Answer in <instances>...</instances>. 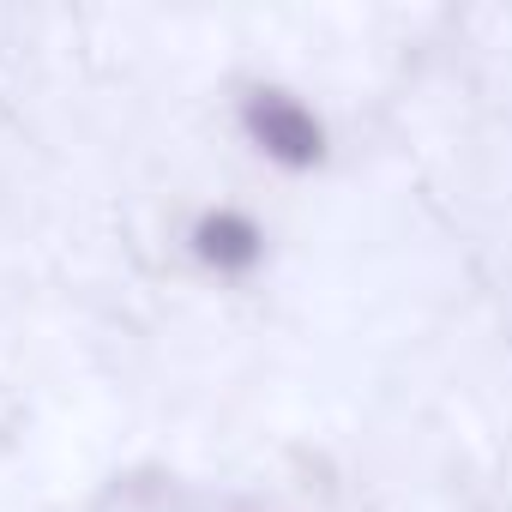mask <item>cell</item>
<instances>
[{
  "instance_id": "obj_2",
  "label": "cell",
  "mask_w": 512,
  "mask_h": 512,
  "mask_svg": "<svg viewBox=\"0 0 512 512\" xmlns=\"http://www.w3.org/2000/svg\"><path fill=\"white\" fill-rule=\"evenodd\" d=\"M193 247H199V260H211V266H223V272H241V266L260 260V229H253L247 217H235V211H211V217L199 223Z\"/></svg>"
},
{
  "instance_id": "obj_1",
  "label": "cell",
  "mask_w": 512,
  "mask_h": 512,
  "mask_svg": "<svg viewBox=\"0 0 512 512\" xmlns=\"http://www.w3.org/2000/svg\"><path fill=\"white\" fill-rule=\"evenodd\" d=\"M247 127H253V139H260V151H272L284 163H314L320 157V127L290 97H260L247 109Z\"/></svg>"
}]
</instances>
